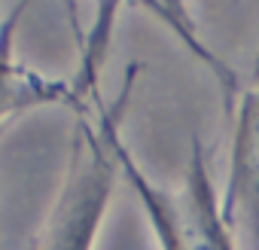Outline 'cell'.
Returning <instances> with one entry per match:
<instances>
[{
  "label": "cell",
  "mask_w": 259,
  "mask_h": 250,
  "mask_svg": "<svg viewBox=\"0 0 259 250\" xmlns=\"http://www.w3.org/2000/svg\"><path fill=\"white\" fill-rule=\"evenodd\" d=\"M128 82L116 104H107L101 92H95V116L89 110L76 113L79 119L70 141L67 171L55 195V204L46 217L37 250H95L116 180L122 177L113 141L122 129Z\"/></svg>",
  "instance_id": "obj_1"
},
{
  "label": "cell",
  "mask_w": 259,
  "mask_h": 250,
  "mask_svg": "<svg viewBox=\"0 0 259 250\" xmlns=\"http://www.w3.org/2000/svg\"><path fill=\"white\" fill-rule=\"evenodd\" d=\"M223 186V211L241 250H259V86L238 95Z\"/></svg>",
  "instance_id": "obj_3"
},
{
  "label": "cell",
  "mask_w": 259,
  "mask_h": 250,
  "mask_svg": "<svg viewBox=\"0 0 259 250\" xmlns=\"http://www.w3.org/2000/svg\"><path fill=\"white\" fill-rule=\"evenodd\" d=\"M113 147L119 174L141 201L159 250H241L226 220L223 195L213 183L201 144H192V156L177 189H165L144 174V168L125 147L122 129L116 132Z\"/></svg>",
  "instance_id": "obj_2"
}]
</instances>
